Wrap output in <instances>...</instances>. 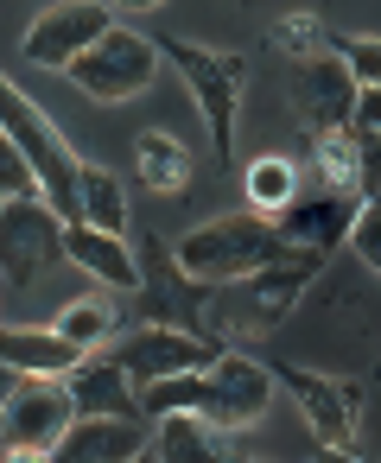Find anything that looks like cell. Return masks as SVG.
Segmentation results:
<instances>
[{"label":"cell","mask_w":381,"mask_h":463,"mask_svg":"<svg viewBox=\"0 0 381 463\" xmlns=\"http://www.w3.org/2000/svg\"><path fill=\"white\" fill-rule=\"evenodd\" d=\"M0 128H7V140L26 153V165H33V178H39V197H45L64 222H77V216H83V191H77L83 159H77L71 140L45 121V109H39L33 96H20L14 77H0Z\"/></svg>","instance_id":"cell-1"},{"label":"cell","mask_w":381,"mask_h":463,"mask_svg":"<svg viewBox=\"0 0 381 463\" xmlns=\"http://www.w3.org/2000/svg\"><path fill=\"white\" fill-rule=\"evenodd\" d=\"M324 254L286 248L267 267L242 273V279H216V292L204 298V324H229V330H273V317L305 292V279L318 273Z\"/></svg>","instance_id":"cell-2"},{"label":"cell","mask_w":381,"mask_h":463,"mask_svg":"<svg viewBox=\"0 0 381 463\" xmlns=\"http://www.w3.org/2000/svg\"><path fill=\"white\" fill-rule=\"evenodd\" d=\"M273 254H286L280 229H273L261 210H242V216H223V222L191 229V235L178 241V273L216 286V279H242V273L267 267Z\"/></svg>","instance_id":"cell-3"},{"label":"cell","mask_w":381,"mask_h":463,"mask_svg":"<svg viewBox=\"0 0 381 463\" xmlns=\"http://www.w3.org/2000/svg\"><path fill=\"white\" fill-rule=\"evenodd\" d=\"M77 406L64 374H26L0 406V457H58V438L71 431Z\"/></svg>","instance_id":"cell-4"},{"label":"cell","mask_w":381,"mask_h":463,"mask_svg":"<svg viewBox=\"0 0 381 463\" xmlns=\"http://www.w3.org/2000/svg\"><path fill=\"white\" fill-rule=\"evenodd\" d=\"M64 77L83 96H96V102H128V96H140L159 77V45L140 39V33H128V26H109L96 45H83L64 64Z\"/></svg>","instance_id":"cell-5"},{"label":"cell","mask_w":381,"mask_h":463,"mask_svg":"<svg viewBox=\"0 0 381 463\" xmlns=\"http://www.w3.org/2000/svg\"><path fill=\"white\" fill-rule=\"evenodd\" d=\"M64 260V216L33 191L0 203V292L45 279V267Z\"/></svg>","instance_id":"cell-6"},{"label":"cell","mask_w":381,"mask_h":463,"mask_svg":"<svg viewBox=\"0 0 381 463\" xmlns=\"http://www.w3.org/2000/svg\"><path fill=\"white\" fill-rule=\"evenodd\" d=\"M273 400V368H261L254 355H235V349H216L204 368H197V419L216 425V431H242L267 412Z\"/></svg>","instance_id":"cell-7"},{"label":"cell","mask_w":381,"mask_h":463,"mask_svg":"<svg viewBox=\"0 0 381 463\" xmlns=\"http://www.w3.org/2000/svg\"><path fill=\"white\" fill-rule=\"evenodd\" d=\"M356 203H362V191H356V184H343V178H330V184H324V172L305 184V172H299V191L273 210V229H280V241H286V248L330 254V248L349 235Z\"/></svg>","instance_id":"cell-8"},{"label":"cell","mask_w":381,"mask_h":463,"mask_svg":"<svg viewBox=\"0 0 381 463\" xmlns=\"http://www.w3.org/2000/svg\"><path fill=\"white\" fill-rule=\"evenodd\" d=\"M159 58L178 64V77L191 83L204 121H210V146L229 159V153H235V90H242V58H223V52H204V45H185V39H172Z\"/></svg>","instance_id":"cell-9"},{"label":"cell","mask_w":381,"mask_h":463,"mask_svg":"<svg viewBox=\"0 0 381 463\" xmlns=\"http://www.w3.org/2000/svg\"><path fill=\"white\" fill-rule=\"evenodd\" d=\"M216 349H223L216 336H197V330H178V324H140L128 336H109V355L134 387L159 381V374H178V368H204Z\"/></svg>","instance_id":"cell-10"},{"label":"cell","mask_w":381,"mask_h":463,"mask_svg":"<svg viewBox=\"0 0 381 463\" xmlns=\"http://www.w3.org/2000/svg\"><path fill=\"white\" fill-rule=\"evenodd\" d=\"M115 26V7L109 0H58V7H45L33 26H26V64H45V71H64L83 45H96L102 33Z\"/></svg>","instance_id":"cell-11"},{"label":"cell","mask_w":381,"mask_h":463,"mask_svg":"<svg viewBox=\"0 0 381 463\" xmlns=\"http://www.w3.org/2000/svg\"><path fill=\"white\" fill-rule=\"evenodd\" d=\"M147 444H153L147 412H134V419L90 412V419H71V431L58 438V457L64 463H134V457H147Z\"/></svg>","instance_id":"cell-12"},{"label":"cell","mask_w":381,"mask_h":463,"mask_svg":"<svg viewBox=\"0 0 381 463\" xmlns=\"http://www.w3.org/2000/svg\"><path fill=\"white\" fill-rule=\"evenodd\" d=\"M356 102V77L343 71V58H305L292 71V109L311 134H343Z\"/></svg>","instance_id":"cell-13"},{"label":"cell","mask_w":381,"mask_h":463,"mask_svg":"<svg viewBox=\"0 0 381 463\" xmlns=\"http://www.w3.org/2000/svg\"><path fill=\"white\" fill-rule=\"evenodd\" d=\"M64 387H71L77 419H90V412H121V419H134V412H140V393H134V381L115 368V355L83 349V355L64 368Z\"/></svg>","instance_id":"cell-14"},{"label":"cell","mask_w":381,"mask_h":463,"mask_svg":"<svg viewBox=\"0 0 381 463\" xmlns=\"http://www.w3.org/2000/svg\"><path fill=\"white\" fill-rule=\"evenodd\" d=\"M64 260H77V267H83L90 279H102V286H121V292L140 286V267H134V254H128V241H121L115 229L64 222Z\"/></svg>","instance_id":"cell-15"},{"label":"cell","mask_w":381,"mask_h":463,"mask_svg":"<svg viewBox=\"0 0 381 463\" xmlns=\"http://www.w3.org/2000/svg\"><path fill=\"white\" fill-rule=\"evenodd\" d=\"M292 393H299V406H305V419H311V431H318V444H349V425H356V406H349V387H337V381H324V374H311V368H273Z\"/></svg>","instance_id":"cell-16"},{"label":"cell","mask_w":381,"mask_h":463,"mask_svg":"<svg viewBox=\"0 0 381 463\" xmlns=\"http://www.w3.org/2000/svg\"><path fill=\"white\" fill-rule=\"evenodd\" d=\"M83 349L71 336H58L52 324H0V362L20 374H64Z\"/></svg>","instance_id":"cell-17"},{"label":"cell","mask_w":381,"mask_h":463,"mask_svg":"<svg viewBox=\"0 0 381 463\" xmlns=\"http://www.w3.org/2000/svg\"><path fill=\"white\" fill-rule=\"evenodd\" d=\"M147 457H159V463H216L223 457V431L204 425L197 412H166V419H153Z\"/></svg>","instance_id":"cell-18"},{"label":"cell","mask_w":381,"mask_h":463,"mask_svg":"<svg viewBox=\"0 0 381 463\" xmlns=\"http://www.w3.org/2000/svg\"><path fill=\"white\" fill-rule=\"evenodd\" d=\"M77 191H83V216H77V222H96V229H115V235L128 229V191H121V172L83 165Z\"/></svg>","instance_id":"cell-19"},{"label":"cell","mask_w":381,"mask_h":463,"mask_svg":"<svg viewBox=\"0 0 381 463\" xmlns=\"http://www.w3.org/2000/svg\"><path fill=\"white\" fill-rule=\"evenodd\" d=\"M58 336H71L77 349H102L109 336H115V311L102 305V298H77V305H64L58 311V324H52Z\"/></svg>","instance_id":"cell-20"},{"label":"cell","mask_w":381,"mask_h":463,"mask_svg":"<svg viewBox=\"0 0 381 463\" xmlns=\"http://www.w3.org/2000/svg\"><path fill=\"white\" fill-rule=\"evenodd\" d=\"M140 412L147 419H166V412H197V368H178V374H159V381H140Z\"/></svg>","instance_id":"cell-21"},{"label":"cell","mask_w":381,"mask_h":463,"mask_svg":"<svg viewBox=\"0 0 381 463\" xmlns=\"http://www.w3.org/2000/svg\"><path fill=\"white\" fill-rule=\"evenodd\" d=\"M292 191H299V165H292V159H273V153H267V159H254V165H248V197H254V210H261V216H267V210H280Z\"/></svg>","instance_id":"cell-22"},{"label":"cell","mask_w":381,"mask_h":463,"mask_svg":"<svg viewBox=\"0 0 381 463\" xmlns=\"http://www.w3.org/2000/svg\"><path fill=\"white\" fill-rule=\"evenodd\" d=\"M349 248L362 254V267L381 273V197L356 203V216H349Z\"/></svg>","instance_id":"cell-23"},{"label":"cell","mask_w":381,"mask_h":463,"mask_svg":"<svg viewBox=\"0 0 381 463\" xmlns=\"http://www.w3.org/2000/svg\"><path fill=\"white\" fill-rule=\"evenodd\" d=\"M33 191H39V178H33L26 153L7 140V128H0V203H7V197H33Z\"/></svg>","instance_id":"cell-24"},{"label":"cell","mask_w":381,"mask_h":463,"mask_svg":"<svg viewBox=\"0 0 381 463\" xmlns=\"http://www.w3.org/2000/svg\"><path fill=\"white\" fill-rule=\"evenodd\" d=\"M337 58L356 83H381V39H337Z\"/></svg>","instance_id":"cell-25"},{"label":"cell","mask_w":381,"mask_h":463,"mask_svg":"<svg viewBox=\"0 0 381 463\" xmlns=\"http://www.w3.org/2000/svg\"><path fill=\"white\" fill-rule=\"evenodd\" d=\"M349 159H356V191L362 197H375L381 191V134H349Z\"/></svg>","instance_id":"cell-26"},{"label":"cell","mask_w":381,"mask_h":463,"mask_svg":"<svg viewBox=\"0 0 381 463\" xmlns=\"http://www.w3.org/2000/svg\"><path fill=\"white\" fill-rule=\"evenodd\" d=\"M140 153H147V165H153L147 178H153L159 191H178V184H185V172H191V165H185V153H178V146H172V159H166V140H147Z\"/></svg>","instance_id":"cell-27"},{"label":"cell","mask_w":381,"mask_h":463,"mask_svg":"<svg viewBox=\"0 0 381 463\" xmlns=\"http://www.w3.org/2000/svg\"><path fill=\"white\" fill-rule=\"evenodd\" d=\"M343 134H381V83H356V102H349Z\"/></svg>","instance_id":"cell-28"},{"label":"cell","mask_w":381,"mask_h":463,"mask_svg":"<svg viewBox=\"0 0 381 463\" xmlns=\"http://www.w3.org/2000/svg\"><path fill=\"white\" fill-rule=\"evenodd\" d=\"M20 381H26V374H20V368H7V362H0V406H7V393H14V387H20Z\"/></svg>","instance_id":"cell-29"},{"label":"cell","mask_w":381,"mask_h":463,"mask_svg":"<svg viewBox=\"0 0 381 463\" xmlns=\"http://www.w3.org/2000/svg\"><path fill=\"white\" fill-rule=\"evenodd\" d=\"M109 7H121V14H147V7H159V0H109Z\"/></svg>","instance_id":"cell-30"}]
</instances>
